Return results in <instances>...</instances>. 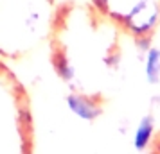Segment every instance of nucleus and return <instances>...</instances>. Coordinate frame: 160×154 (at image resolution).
<instances>
[{
    "mask_svg": "<svg viewBox=\"0 0 160 154\" xmlns=\"http://www.w3.org/2000/svg\"><path fill=\"white\" fill-rule=\"evenodd\" d=\"M56 0H0V54L20 56L36 47L56 22Z\"/></svg>",
    "mask_w": 160,
    "mask_h": 154,
    "instance_id": "nucleus-1",
    "label": "nucleus"
},
{
    "mask_svg": "<svg viewBox=\"0 0 160 154\" xmlns=\"http://www.w3.org/2000/svg\"><path fill=\"white\" fill-rule=\"evenodd\" d=\"M32 151V117L27 91L0 61V152Z\"/></svg>",
    "mask_w": 160,
    "mask_h": 154,
    "instance_id": "nucleus-2",
    "label": "nucleus"
},
{
    "mask_svg": "<svg viewBox=\"0 0 160 154\" xmlns=\"http://www.w3.org/2000/svg\"><path fill=\"white\" fill-rule=\"evenodd\" d=\"M92 6L135 38H149L160 23V0H92Z\"/></svg>",
    "mask_w": 160,
    "mask_h": 154,
    "instance_id": "nucleus-3",
    "label": "nucleus"
}]
</instances>
